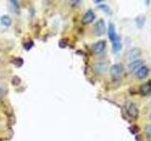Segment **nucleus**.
<instances>
[{"instance_id":"obj_1","label":"nucleus","mask_w":151,"mask_h":141,"mask_svg":"<svg viewBox=\"0 0 151 141\" xmlns=\"http://www.w3.org/2000/svg\"><path fill=\"white\" fill-rule=\"evenodd\" d=\"M108 36H109V39L111 41L112 45L117 44V43H120V38L119 36L117 35V32L115 29V26L113 24H110L109 25V28H108Z\"/></svg>"},{"instance_id":"obj_2","label":"nucleus","mask_w":151,"mask_h":141,"mask_svg":"<svg viewBox=\"0 0 151 141\" xmlns=\"http://www.w3.org/2000/svg\"><path fill=\"white\" fill-rule=\"evenodd\" d=\"M110 73L112 80H115V81L116 80H119L123 73V66L119 63L112 65L110 70Z\"/></svg>"},{"instance_id":"obj_3","label":"nucleus","mask_w":151,"mask_h":141,"mask_svg":"<svg viewBox=\"0 0 151 141\" xmlns=\"http://www.w3.org/2000/svg\"><path fill=\"white\" fill-rule=\"evenodd\" d=\"M126 111L127 113V115L131 117L132 119H137L139 116V109L136 106L135 103L132 102H127L126 103Z\"/></svg>"},{"instance_id":"obj_4","label":"nucleus","mask_w":151,"mask_h":141,"mask_svg":"<svg viewBox=\"0 0 151 141\" xmlns=\"http://www.w3.org/2000/svg\"><path fill=\"white\" fill-rule=\"evenodd\" d=\"M106 31V25L103 19H99L96 23V25L93 26V33L96 36H102L105 34Z\"/></svg>"},{"instance_id":"obj_5","label":"nucleus","mask_w":151,"mask_h":141,"mask_svg":"<svg viewBox=\"0 0 151 141\" xmlns=\"http://www.w3.org/2000/svg\"><path fill=\"white\" fill-rule=\"evenodd\" d=\"M106 46H107V43L105 41H98L96 43H93L92 45V50L93 53H96V54H101L102 52L106 49Z\"/></svg>"},{"instance_id":"obj_6","label":"nucleus","mask_w":151,"mask_h":141,"mask_svg":"<svg viewBox=\"0 0 151 141\" xmlns=\"http://www.w3.org/2000/svg\"><path fill=\"white\" fill-rule=\"evenodd\" d=\"M139 92L141 95L143 96H147L151 94V80L145 82V84H143L139 88Z\"/></svg>"},{"instance_id":"obj_7","label":"nucleus","mask_w":151,"mask_h":141,"mask_svg":"<svg viewBox=\"0 0 151 141\" xmlns=\"http://www.w3.org/2000/svg\"><path fill=\"white\" fill-rule=\"evenodd\" d=\"M94 19H96V14H94V12L92 9H89V11L83 15L81 22L83 25H88V24H91Z\"/></svg>"},{"instance_id":"obj_8","label":"nucleus","mask_w":151,"mask_h":141,"mask_svg":"<svg viewBox=\"0 0 151 141\" xmlns=\"http://www.w3.org/2000/svg\"><path fill=\"white\" fill-rule=\"evenodd\" d=\"M149 73V70L146 66H141V67L136 70V76L139 79H145Z\"/></svg>"},{"instance_id":"obj_9","label":"nucleus","mask_w":151,"mask_h":141,"mask_svg":"<svg viewBox=\"0 0 151 141\" xmlns=\"http://www.w3.org/2000/svg\"><path fill=\"white\" fill-rule=\"evenodd\" d=\"M141 55H142L141 49H139V48H134V49H131L129 52V54H127V58H129L130 60L134 61V60H136V58H138L139 56H141Z\"/></svg>"},{"instance_id":"obj_10","label":"nucleus","mask_w":151,"mask_h":141,"mask_svg":"<svg viewBox=\"0 0 151 141\" xmlns=\"http://www.w3.org/2000/svg\"><path fill=\"white\" fill-rule=\"evenodd\" d=\"M144 61L143 60H140V59H136L134 61H132L131 63L129 64V69L131 70V72H134V70H138L142 65H143Z\"/></svg>"},{"instance_id":"obj_11","label":"nucleus","mask_w":151,"mask_h":141,"mask_svg":"<svg viewBox=\"0 0 151 141\" xmlns=\"http://www.w3.org/2000/svg\"><path fill=\"white\" fill-rule=\"evenodd\" d=\"M0 21H1V24L4 26H11L12 25V19L9 15H3L0 18Z\"/></svg>"},{"instance_id":"obj_12","label":"nucleus","mask_w":151,"mask_h":141,"mask_svg":"<svg viewBox=\"0 0 151 141\" xmlns=\"http://www.w3.org/2000/svg\"><path fill=\"white\" fill-rule=\"evenodd\" d=\"M135 22H136V24L138 25V26L139 27H142L144 26V24H145V16H143V15H141V16H138L136 19H135Z\"/></svg>"},{"instance_id":"obj_13","label":"nucleus","mask_w":151,"mask_h":141,"mask_svg":"<svg viewBox=\"0 0 151 141\" xmlns=\"http://www.w3.org/2000/svg\"><path fill=\"white\" fill-rule=\"evenodd\" d=\"M96 70H98V72L104 73L107 69V65L105 63H97L96 66Z\"/></svg>"},{"instance_id":"obj_14","label":"nucleus","mask_w":151,"mask_h":141,"mask_svg":"<svg viewBox=\"0 0 151 141\" xmlns=\"http://www.w3.org/2000/svg\"><path fill=\"white\" fill-rule=\"evenodd\" d=\"M12 63L15 66H17V67H21V66L23 65V63H24V60H23V58H14L12 60Z\"/></svg>"},{"instance_id":"obj_15","label":"nucleus","mask_w":151,"mask_h":141,"mask_svg":"<svg viewBox=\"0 0 151 141\" xmlns=\"http://www.w3.org/2000/svg\"><path fill=\"white\" fill-rule=\"evenodd\" d=\"M145 135L147 136V138H151V125H147L145 127Z\"/></svg>"},{"instance_id":"obj_16","label":"nucleus","mask_w":151,"mask_h":141,"mask_svg":"<svg viewBox=\"0 0 151 141\" xmlns=\"http://www.w3.org/2000/svg\"><path fill=\"white\" fill-rule=\"evenodd\" d=\"M11 4H12V6L13 7V9H15V12H17L19 11V4H18V2L15 1V0H12Z\"/></svg>"},{"instance_id":"obj_17","label":"nucleus","mask_w":151,"mask_h":141,"mask_svg":"<svg viewBox=\"0 0 151 141\" xmlns=\"http://www.w3.org/2000/svg\"><path fill=\"white\" fill-rule=\"evenodd\" d=\"M24 46H25V49H26V50H30L31 47H33V41H27V43L24 44Z\"/></svg>"},{"instance_id":"obj_18","label":"nucleus","mask_w":151,"mask_h":141,"mask_svg":"<svg viewBox=\"0 0 151 141\" xmlns=\"http://www.w3.org/2000/svg\"><path fill=\"white\" fill-rule=\"evenodd\" d=\"M99 8L103 9H104V11H105V12H107V13H110V9H109V7L107 6V5H105V4L100 5V6H99Z\"/></svg>"},{"instance_id":"obj_19","label":"nucleus","mask_w":151,"mask_h":141,"mask_svg":"<svg viewBox=\"0 0 151 141\" xmlns=\"http://www.w3.org/2000/svg\"><path fill=\"white\" fill-rule=\"evenodd\" d=\"M3 93H4V89H3V88H2L1 85H0V95H2Z\"/></svg>"},{"instance_id":"obj_20","label":"nucleus","mask_w":151,"mask_h":141,"mask_svg":"<svg viewBox=\"0 0 151 141\" xmlns=\"http://www.w3.org/2000/svg\"><path fill=\"white\" fill-rule=\"evenodd\" d=\"M149 118H150V120H151V114L149 115Z\"/></svg>"}]
</instances>
